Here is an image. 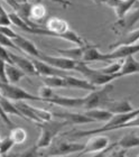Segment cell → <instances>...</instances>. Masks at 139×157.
Returning <instances> with one entry per match:
<instances>
[{
    "label": "cell",
    "instance_id": "6da1fadb",
    "mask_svg": "<svg viewBox=\"0 0 139 157\" xmlns=\"http://www.w3.org/2000/svg\"><path fill=\"white\" fill-rule=\"evenodd\" d=\"M139 116V108L133 109V111L126 112V113H120V115H113L110 120L106 122L103 126H101L100 128L97 129H91V130H75V131H68L63 136H70L72 138H87L93 135H99L103 134L106 131H111V130H117L120 126L127 124L135 119L136 117Z\"/></svg>",
    "mask_w": 139,
    "mask_h": 157
},
{
    "label": "cell",
    "instance_id": "7a4b0ae2",
    "mask_svg": "<svg viewBox=\"0 0 139 157\" xmlns=\"http://www.w3.org/2000/svg\"><path fill=\"white\" fill-rule=\"evenodd\" d=\"M36 126L39 128L41 135L34 146L39 151L49 147L53 144V140L62 132V130L65 127H68L70 124L66 121L61 120V119H52L49 121L36 124Z\"/></svg>",
    "mask_w": 139,
    "mask_h": 157
},
{
    "label": "cell",
    "instance_id": "3957f363",
    "mask_svg": "<svg viewBox=\"0 0 139 157\" xmlns=\"http://www.w3.org/2000/svg\"><path fill=\"white\" fill-rule=\"evenodd\" d=\"M84 149V144L78 141H58L55 144H52L49 147L39 151L41 157H66L68 155L81 154Z\"/></svg>",
    "mask_w": 139,
    "mask_h": 157
},
{
    "label": "cell",
    "instance_id": "277c9868",
    "mask_svg": "<svg viewBox=\"0 0 139 157\" xmlns=\"http://www.w3.org/2000/svg\"><path fill=\"white\" fill-rule=\"evenodd\" d=\"M76 72H79L80 74L84 76L85 80L90 82L91 84H93L97 88H101L103 85L110 84L111 82H113L116 80V75H108L104 74L103 72H101L100 69H94L91 67L83 62H79L75 69Z\"/></svg>",
    "mask_w": 139,
    "mask_h": 157
},
{
    "label": "cell",
    "instance_id": "5b68a950",
    "mask_svg": "<svg viewBox=\"0 0 139 157\" xmlns=\"http://www.w3.org/2000/svg\"><path fill=\"white\" fill-rule=\"evenodd\" d=\"M113 90V85L107 84L103 85L101 88H98L92 92H89V94L85 95V105L84 109L89 110V109L94 108H107L109 102L112 100L110 98V93Z\"/></svg>",
    "mask_w": 139,
    "mask_h": 157
},
{
    "label": "cell",
    "instance_id": "8992f818",
    "mask_svg": "<svg viewBox=\"0 0 139 157\" xmlns=\"http://www.w3.org/2000/svg\"><path fill=\"white\" fill-rule=\"evenodd\" d=\"M0 91L2 93V97L9 99L11 101L16 102H27V101H39L43 102L42 99L37 94H33L30 92L26 91L25 89L20 88L18 85L9 84V83H2L0 82Z\"/></svg>",
    "mask_w": 139,
    "mask_h": 157
},
{
    "label": "cell",
    "instance_id": "52a82bcc",
    "mask_svg": "<svg viewBox=\"0 0 139 157\" xmlns=\"http://www.w3.org/2000/svg\"><path fill=\"white\" fill-rule=\"evenodd\" d=\"M87 138L89 139L87 143H84V149L81 154H97L108 149L110 146L109 138L102 134L93 135Z\"/></svg>",
    "mask_w": 139,
    "mask_h": 157
},
{
    "label": "cell",
    "instance_id": "ba28073f",
    "mask_svg": "<svg viewBox=\"0 0 139 157\" xmlns=\"http://www.w3.org/2000/svg\"><path fill=\"white\" fill-rule=\"evenodd\" d=\"M38 59H42L44 62L48 63L49 65L54 66V67H56L58 70H62V71H65V72H68V71H75L76 65H78L79 63L71 59L64 57V56H53L43 52L41 53V56H39Z\"/></svg>",
    "mask_w": 139,
    "mask_h": 157
},
{
    "label": "cell",
    "instance_id": "9c48e42d",
    "mask_svg": "<svg viewBox=\"0 0 139 157\" xmlns=\"http://www.w3.org/2000/svg\"><path fill=\"white\" fill-rule=\"evenodd\" d=\"M45 28L47 29V36L63 39L64 34L70 29V26L66 20L60 17H51L45 23Z\"/></svg>",
    "mask_w": 139,
    "mask_h": 157
},
{
    "label": "cell",
    "instance_id": "30bf717a",
    "mask_svg": "<svg viewBox=\"0 0 139 157\" xmlns=\"http://www.w3.org/2000/svg\"><path fill=\"white\" fill-rule=\"evenodd\" d=\"M48 103L60 105L68 109H79L84 108L85 105V97H66V95H60L56 93L54 98L51 99Z\"/></svg>",
    "mask_w": 139,
    "mask_h": 157
},
{
    "label": "cell",
    "instance_id": "8fae6325",
    "mask_svg": "<svg viewBox=\"0 0 139 157\" xmlns=\"http://www.w3.org/2000/svg\"><path fill=\"white\" fill-rule=\"evenodd\" d=\"M54 118L61 119V120L66 121L70 126L72 124H85L94 122L92 119L87 117L84 112H68V111H53L52 112Z\"/></svg>",
    "mask_w": 139,
    "mask_h": 157
},
{
    "label": "cell",
    "instance_id": "7c38bea8",
    "mask_svg": "<svg viewBox=\"0 0 139 157\" xmlns=\"http://www.w3.org/2000/svg\"><path fill=\"white\" fill-rule=\"evenodd\" d=\"M139 0H108L107 6L114 10L118 20L123 19Z\"/></svg>",
    "mask_w": 139,
    "mask_h": 157
},
{
    "label": "cell",
    "instance_id": "4fadbf2b",
    "mask_svg": "<svg viewBox=\"0 0 139 157\" xmlns=\"http://www.w3.org/2000/svg\"><path fill=\"white\" fill-rule=\"evenodd\" d=\"M139 53V42L131 45H122L116 47L114 49L108 53V59L110 62L112 61H122L128 56H135Z\"/></svg>",
    "mask_w": 139,
    "mask_h": 157
},
{
    "label": "cell",
    "instance_id": "5bb4252c",
    "mask_svg": "<svg viewBox=\"0 0 139 157\" xmlns=\"http://www.w3.org/2000/svg\"><path fill=\"white\" fill-rule=\"evenodd\" d=\"M33 63L35 65V70L37 72V76H66L68 75V72L65 71H62V70H58L54 66L49 65L48 63L44 62L42 59H32Z\"/></svg>",
    "mask_w": 139,
    "mask_h": 157
},
{
    "label": "cell",
    "instance_id": "9a60e30c",
    "mask_svg": "<svg viewBox=\"0 0 139 157\" xmlns=\"http://www.w3.org/2000/svg\"><path fill=\"white\" fill-rule=\"evenodd\" d=\"M10 61L11 64L16 65L17 67H19L23 72L26 73L27 76H37V72L35 70V65L33 63V59H29L24 56L17 55L16 53L9 52Z\"/></svg>",
    "mask_w": 139,
    "mask_h": 157
},
{
    "label": "cell",
    "instance_id": "2e32d148",
    "mask_svg": "<svg viewBox=\"0 0 139 157\" xmlns=\"http://www.w3.org/2000/svg\"><path fill=\"white\" fill-rule=\"evenodd\" d=\"M14 43L16 44L18 49L23 51L24 53H26L27 55L32 56L33 59H39L42 52L39 51L38 47H37L32 40H29V39L25 38V37L21 36V35H18V34H17V36L14 38Z\"/></svg>",
    "mask_w": 139,
    "mask_h": 157
},
{
    "label": "cell",
    "instance_id": "e0dca14e",
    "mask_svg": "<svg viewBox=\"0 0 139 157\" xmlns=\"http://www.w3.org/2000/svg\"><path fill=\"white\" fill-rule=\"evenodd\" d=\"M139 21V7L137 9H135L133 11H131L130 13H128L123 19L121 20H118L116 24H114V26L113 28L117 30V32H120V33H127V32H129L131 30L135 25Z\"/></svg>",
    "mask_w": 139,
    "mask_h": 157
},
{
    "label": "cell",
    "instance_id": "ac0fdd59",
    "mask_svg": "<svg viewBox=\"0 0 139 157\" xmlns=\"http://www.w3.org/2000/svg\"><path fill=\"white\" fill-rule=\"evenodd\" d=\"M82 62L87 64L91 62H110V61L108 59V53H102L97 45L90 44L84 53Z\"/></svg>",
    "mask_w": 139,
    "mask_h": 157
},
{
    "label": "cell",
    "instance_id": "d6986e66",
    "mask_svg": "<svg viewBox=\"0 0 139 157\" xmlns=\"http://www.w3.org/2000/svg\"><path fill=\"white\" fill-rule=\"evenodd\" d=\"M65 83H66V89H76V90H83V91L92 92L97 90V86L91 84L90 82L85 78H80L76 76L66 75L64 76Z\"/></svg>",
    "mask_w": 139,
    "mask_h": 157
},
{
    "label": "cell",
    "instance_id": "ffe728a7",
    "mask_svg": "<svg viewBox=\"0 0 139 157\" xmlns=\"http://www.w3.org/2000/svg\"><path fill=\"white\" fill-rule=\"evenodd\" d=\"M139 73V61L135 59V56H128L122 59L121 69L119 73L117 74V78H122V76L133 75V74H138Z\"/></svg>",
    "mask_w": 139,
    "mask_h": 157
},
{
    "label": "cell",
    "instance_id": "44dd1931",
    "mask_svg": "<svg viewBox=\"0 0 139 157\" xmlns=\"http://www.w3.org/2000/svg\"><path fill=\"white\" fill-rule=\"evenodd\" d=\"M90 44H85L83 46H74L72 48H56V52L60 54L61 56H64V57H68V59H71L73 61H76V62H82V59H83V55L85 51H87V46Z\"/></svg>",
    "mask_w": 139,
    "mask_h": 157
},
{
    "label": "cell",
    "instance_id": "7402d4cb",
    "mask_svg": "<svg viewBox=\"0 0 139 157\" xmlns=\"http://www.w3.org/2000/svg\"><path fill=\"white\" fill-rule=\"evenodd\" d=\"M106 109L112 112L113 115H120V113L133 111V107L131 105L128 99H120V100H113L112 99Z\"/></svg>",
    "mask_w": 139,
    "mask_h": 157
},
{
    "label": "cell",
    "instance_id": "603a6c76",
    "mask_svg": "<svg viewBox=\"0 0 139 157\" xmlns=\"http://www.w3.org/2000/svg\"><path fill=\"white\" fill-rule=\"evenodd\" d=\"M139 42V28L138 29H131L127 33L122 34L121 38L118 39L117 42H114L113 44L109 45V48L112 51L116 47H119V46L122 45H131V44H136Z\"/></svg>",
    "mask_w": 139,
    "mask_h": 157
},
{
    "label": "cell",
    "instance_id": "cb8c5ba5",
    "mask_svg": "<svg viewBox=\"0 0 139 157\" xmlns=\"http://www.w3.org/2000/svg\"><path fill=\"white\" fill-rule=\"evenodd\" d=\"M26 75V73L23 72L19 67H17L16 65H14L11 63H7L6 65V78L7 83L9 84H15L19 83Z\"/></svg>",
    "mask_w": 139,
    "mask_h": 157
},
{
    "label": "cell",
    "instance_id": "d4e9b609",
    "mask_svg": "<svg viewBox=\"0 0 139 157\" xmlns=\"http://www.w3.org/2000/svg\"><path fill=\"white\" fill-rule=\"evenodd\" d=\"M87 117L92 119L94 122H108V121L110 120L111 118H112L113 113L110 112L109 110L104 108H94V109H89V110H85L84 112Z\"/></svg>",
    "mask_w": 139,
    "mask_h": 157
},
{
    "label": "cell",
    "instance_id": "484cf974",
    "mask_svg": "<svg viewBox=\"0 0 139 157\" xmlns=\"http://www.w3.org/2000/svg\"><path fill=\"white\" fill-rule=\"evenodd\" d=\"M47 15V9L42 2H35L30 6L29 11V21L36 24L41 23Z\"/></svg>",
    "mask_w": 139,
    "mask_h": 157
},
{
    "label": "cell",
    "instance_id": "4316f807",
    "mask_svg": "<svg viewBox=\"0 0 139 157\" xmlns=\"http://www.w3.org/2000/svg\"><path fill=\"white\" fill-rule=\"evenodd\" d=\"M117 146L126 151L130 148L139 147V135L136 132H128L122 136L119 141H117Z\"/></svg>",
    "mask_w": 139,
    "mask_h": 157
},
{
    "label": "cell",
    "instance_id": "83f0119b",
    "mask_svg": "<svg viewBox=\"0 0 139 157\" xmlns=\"http://www.w3.org/2000/svg\"><path fill=\"white\" fill-rule=\"evenodd\" d=\"M0 107L2 108V110L6 112L8 116L13 115V116H17V117H20V118H23V119H25V117H24L23 113L20 112V110L18 109L16 103H13L11 100H9V99L2 97V98L0 99Z\"/></svg>",
    "mask_w": 139,
    "mask_h": 157
},
{
    "label": "cell",
    "instance_id": "f1b7e54d",
    "mask_svg": "<svg viewBox=\"0 0 139 157\" xmlns=\"http://www.w3.org/2000/svg\"><path fill=\"white\" fill-rule=\"evenodd\" d=\"M42 82L44 85L52 89H66V83L63 76H43Z\"/></svg>",
    "mask_w": 139,
    "mask_h": 157
},
{
    "label": "cell",
    "instance_id": "f546056e",
    "mask_svg": "<svg viewBox=\"0 0 139 157\" xmlns=\"http://www.w3.org/2000/svg\"><path fill=\"white\" fill-rule=\"evenodd\" d=\"M27 131L21 127H14L13 129H10L9 137L13 139L15 145H21L27 140Z\"/></svg>",
    "mask_w": 139,
    "mask_h": 157
},
{
    "label": "cell",
    "instance_id": "4dcf8cb0",
    "mask_svg": "<svg viewBox=\"0 0 139 157\" xmlns=\"http://www.w3.org/2000/svg\"><path fill=\"white\" fill-rule=\"evenodd\" d=\"M121 64H122V62H120V61H112V62H110V64H108L107 66H103L100 70L101 72H103L104 74L116 75L117 78V74L119 73L120 69H121Z\"/></svg>",
    "mask_w": 139,
    "mask_h": 157
},
{
    "label": "cell",
    "instance_id": "1f68e13d",
    "mask_svg": "<svg viewBox=\"0 0 139 157\" xmlns=\"http://www.w3.org/2000/svg\"><path fill=\"white\" fill-rule=\"evenodd\" d=\"M55 94L56 93L54 92V89L48 88V86H46V85L41 86V88L38 89V93H37V95H38L39 98L42 99V101L45 102V103H48L49 100L54 98Z\"/></svg>",
    "mask_w": 139,
    "mask_h": 157
},
{
    "label": "cell",
    "instance_id": "d6a6232c",
    "mask_svg": "<svg viewBox=\"0 0 139 157\" xmlns=\"http://www.w3.org/2000/svg\"><path fill=\"white\" fill-rule=\"evenodd\" d=\"M14 146H15V143H14L13 139L9 137V135H8L6 138L1 139V141H0V151H1V155L8 154V153L11 151V148H13Z\"/></svg>",
    "mask_w": 139,
    "mask_h": 157
},
{
    "label": "cell",
    "instance_id": "836d02e7",
    "mask_svg": "<svg viewBox=\"0 0 139 157\" xmlns=\"http://www.w3.org/2000/svg\"><path fill=\"white\" fill-rule=\"evenodd\" d=\"M0 45L7 49H18V47H17L16 44L14 43L13 39L5 36L2 34H0Z\"/></svg>",
    "mask_w": 139,
    "mask_h": 157
},
{
    "label": "cell",
    "instance_id": "e575fe53",
    "mask_svg": "<svg viewBox=\"0 0 139 157\" xmlns=\"http://www.w3.org/2000/svg\"><path fill=\"white\" fill-rule=\"evenodd\" d=\"M106 157H129V156H127L126 149L119 148L118 146H117V147L112 148V149L106 155Z\"/></svg>",
    "mask_w": 139,
    "mask_h": 157
},
{
    "label": "cell",
    "instance_id": "d590c367",
    "mask_svg": "<svg viewBox=\"0 0 139 157\" xmlns=\"http://www.w3.org/2000/svg\"><path fill=\"white\" fill-rule=\"evenodd\" d=\"M0 34H2L5 36L9 37L14 40V38L17 36V33H15L9 26H0Z\"/></svg>",
    "mask_w": 139,
    "mask_h": 157
},
{
    "label": "cell",
    "instance_id": "8d00e7d4",
    "mask_svg": "<svg viewBox=\"0 0 139 157\" xmlns=\"http://www.w3.org/2000/svg\"><path fill=\"white\" fill-rule=\"evenodd\" d=\"M0 119H1V120H2L3 122H5V124H6L7 126H8V127L10 128V129H13L14 127H16V126H15V124H14L13 121L10 120L9 116H8L6 113V112L3 111L1 107H0Z\"/></svg>",
    "mask_w": 139,
    "mask_h": 157
},
{
    "label": "cell",
    "instance_id": "74e56055",
    "mask_svg": "<svg viewBox=\"0 0 139 157\" xmlns=\"http://www.w3.org/2000/svg\"><path fill=\"white\" fill-rule=\"evenodd\" d=\"M6 65H7L6 61L2 59H0V82H2V83H7Z\"/></svg>",
    "mask_w": 139,
    "mask_h": 157
},
{
    "label": "cell",
    "instance_id": "f35d334b",
    "mask_svg": "<svg viewBox=\"0 0 139 157\" xmlns=\"http://www.w3.org/2000/svg\"><path fill=\"white\" fill-rule=\"evenodd\" d=\"M0 59H5L7 63H11L9 56V51L7 48H5V47H2L1 45H0Z\"/></svg>",
    "mask_w": 139,
    "mask_h": 157
},
{
    "label": "cell",
    "instance_id": "ab89813d",
    "mask_svg": "<svg viewBox=\"0 0 139 157\" xmlns=\"http://www.w3.org/2000/svg\"><path fill=\"white\" fill-rule=\"evenodd\" d=\"M114 147H117V143H113V144H111L110 146H109L108 149H106V151H100V153H97V154H94L93 156H91V157H106V155Z\"/></svg>",
    "mask_w": 139,
    "mask_h": 157
},
{
    "label": "cell",
    "instance_id": "60d3db41",
    "mask_svg": "<svg viewBox=\"0 0 139 157\" xmlns=\"http://www.w3.org/2000/svg\"><path fill=\"white\" fill-rule=\"evenodd\" d=\"M5 2H7L15 11L17 13V10L19 9V2H17V0H5Z\"/></svg>",
    "mask_w": 139,
    "mask_h": 157
},
{
    "label": "cell",
    "instance_id": "b9f144b4",
    "mask_svg": "<svg viewBox=\"0 0 139 157\" xmlns=\"http://www.w3.org/2000/svg\"><path fill=\"white\" fill-rule=\"evenodd\" d=\"M0 15H8V13H6V10L3 9V7L1 6V3H0Z\"/></svg>",
    "mask_w": 139,
    "mask_h": 157
},
{
    "label": "cell",
    "instance_id": "7bdbcfd3",
    "mask_svg": "<svg viewBox=\"0 0 139 157\" xmlns=\"http://www.w3.org/2000/svg\"><path fill=\"white\" fill-rule=\"evenodd\" d=\"M17 2H19V3H25V2H27V0H17Z\"/></svg>",
    "mask_w": 139,
    "mask_h": 157
},
{
    "label": "cell",
    "instance_id": "ee69618b",
    "mask_svg": "<svg viewBox=\"0 0 139 157\" xmlns=\"http://www.w3.org/2000/svg\"><path fill=\"white\" fill-rule=\"evenodd\" d=\"M0 156H1V151H0Z\"/></svg>",
    "mask_w": 139,
    "mask_h": 157
},
{
    "label": "cell",
    "instance_id": "f6af8a7d",
    "mask_svg": "<svg viewBox=\"0 0 139 157\" xmlns=\"http://www.w3.org/2000/svg\"><path fill=\"white\" fill-rule=\"evenodd\" d=\"M136 157H139V155H137V156H136Z\"/></svg>",
    "mask_w": 139,
    "mask_h": 157
},
{
    "label": "cell",
    "instance_id": "bcb514c9",
    "mask_svg": "<svg viewBox=\"0 0 139 157\" xmlns=\"http://www.w3.org/2000/svg\"><path fill=\"white\" fill-rule=\"evenodd\" d=\"M0 141H1V138H0Z\"/></svg>",
    "mask_w": 139,
    "mask_h": 157
},
{
    "label": "cell",
    "instance_id": "7dc6e473",
    "mask_svg": "<svg viewBox=\"0 0 139 157\" xmlns=\"http://www.w3.org/2000/svg\"><path fill=\"white\" fill-rule=\"evenodd\" d=\"M39 157H41V156H39Z\"/></svg>",
    "mask_w": 139,
    "mask_h": 157
}]
</instances>
